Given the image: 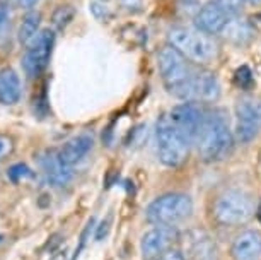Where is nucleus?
I'll list each match as a JSON object with an SVG mask.
<instances>
[{"label":"nucleus","instance_id":"obj_11","mask_svg":"<svg viewBox=\"0 0 261 260\" xmlns=\"http://www.w3.org/2000/svg\"><path fill=\"white\" fill-rule=\"evenodd\" d=\"M176 240V231L171 226H155L149 229L140 242V250L145 260H154L166 253Z\"/></svg>","mask_w":261,"mask_h":260},{"label":"nucleus","instance_id":"obj_26","mask_svg":"<svg viewBox=\"0 0 261 260\" xmlns=\"http://www.w3.org/2000/svg\"><path fill=\"white\" fill-rule=\"evenodd\" d=\"M110 226H111V218H106L105 221H101L99 226L96 228V242H101V240H105L108 237Z\"/></svg>","mask_w":261,"mask_h":260},{"label":"nucleus","instance_id":"obj_10","mask_svg":"<svg viewBox=\"0 0 261 260\" xmlns=\"http://www.w3.org/2000/svg\"><path fill=\"white\" fill-rule=\"evenodd\" d=\"M220 96V84L217 77L210 72H195L190 79L188 86L181 92L179 100L190 103H212Z\"/></svg>","mask_w":261,"mask_h":260},{"label":"nucleus","instance_id":"obj_23","mask_svg":"<svg viewBox=\"0 0 261 260\" xmlns=\"http://www.w3.org/2000/svg\"><path fill=\"white\" fill-rule=\"evenodd\" d=\"M94 224H96V219L94 218H91L89 221H87V224H86V228H84V231L81 234V242H79V247L75 248V255H73V258L79 257V253L82 252L84 247L87 245V240L91 238V231L94 229Z\"/></svg>","mask_w":261,"mask_h":260},{"label":"nucleus","instance_id":"obj_16","mask_svg":"<svg viewBox=\"0 0 261 260\" xmlns=\"http://www.w3.org/2000/svg\"><path fill=\"white\" fill-rule=\"evenodd\" d=\"M21 79L17 72L11 67L0 70V103L2 105H16L21 100Z\"/></svg>","mask_w":261,"mask_h":260},{"label":"nucleus","instance_id":"obj_8","mask_svg":"<svg viewBox=\"0 0 261 260\" xmlns=\"http://www.w3.org/2000/svg\"><path fill=\"white\" fill-rule=\"evenodd\" d=\"M261 132V100L254 96L241 98L236 105V139L248 144Z\"/></svg>","mask_w":261,"mask_h":260},{"label":"nucleus","instance_id":"obj_33","mask_svg":"<svg viewBox=\"0 0 261 260\" xmlns=\"http://www.w3.org/2000/svg\"><path fill=\"white\" fill-rule=\"evenodd\" d=\"M258 216H259V219H261V204H259V209H258Z\"/></svg>","mask_w":261,"mask_h":260},{"label":"nucleus","instance_id":"obj_30","mask_svg":"<svg viewBox=\"0 0 261 260\" xmlns=\"http://www.w3.org/2000/svg\"><path fill=\"white\" fill-rule=\"evenodd\" d=\"M244 2H248V4H254V6H258V4H261V0H244Z\"/></svg>","mask_w":261,"mask_h":260},{"label":"nucleus","instance_id":"obj_14","mask_svg":"<svg viewBox=\"0 0 261 260\" xmlns=\"http://www.w3.org/2000/svg\"><path fill=\"white\" fill-rule=\"evenodd\" d=\"M236 260H259L261 257V234L256 229H246L236 238L232 245Z\"/></svg>","mask_w":261,"mask_h":260},{"label":"nucleus","instance_id":"obj_18","mask_svg":"<svg viewBox=\"0 0 261 260\" xmlns=\"http://www.w3.org/2000/svg\"><path fill=\"white\" fill-rule=\"evenodd\" d=\"M73 16H75V11H73L72 6H60L55 9V12H53L51 22L57 29H65L68 24H70Z\"/></svg>","mask_w":261,"mask_h":260},{"label":"nucleus","instance_id":"obj_22","mask_svg":"<svg viewBox=\"0 0 261 260\" xmlns=\"http://www.w3.org/2000/svg\"><path fill=\"white\" fill-rule=\"evenodd\" d=\"M12 153H14L12 137H9L6 134H0V163H2L4 159H7Z\"/></svg>","mask_w":261,"mask_h":260},{"label":"nucleus","instance_id":"obj_12","mask_svg":"<svg viewBox=\"0 0 261 260\" xmlns=\"http://www.w3.org/2000/svg\"><path fill=\"white\" fill-rule=\"evenodd\" d=\"M230 19L232 17H229L227 14L212 0V2L205 4L198 11V14H196V17H195V24H196V29H200V31H203L206 34H217V33L224 31L225 26L230 22Z\"/></svg>","mask_w":261,"mask_h":260},{"label":"nucleus","instance_id":"obj_9","mask_svg":"<svg viewBox=\"0 0 261 260\" xmlns=\"http://www.w3.org/2000/svg\"><path fill=\"white\" fill-rule=\"evenodd\" d=\"M167 116H169L171 124L176 127V130L188 140V144H196L200 129L205 120V111L201 110L198 103H181L172 108Z\"/></svg>","mask_w":261,"mask_h":260},{"label":"nucleus","instance_id":"obj_7","mask_svg":"<svg viewBox=\"0 0 261 260\" xmlns=\"http://www.w3.org/2000/svg\"><path fill=\"white\" fill-rule=\"evenodd\" d=\"M53 46H55V31L50 28L39 31L38 36L29 43L22 57V68L28 77L34 79L45 72L50 63Z\"/></svg>","mask_w":261,"mask_h":260},{"label":"nucleus","instance_id":"obj_32","mask_svg":"<svg viewBox=\"0 0 261 260\" xmlns=\"http://www.w3.org/2000/svg\"><path fill=\"white\" fill-rule=\"evenodd\" d=\"M4 243V234H0V245Z\"/></svg>","mask_w":261,"mask_h":260},{"label":"nucleus","instance_id":"obj_27","mask_svg":"<svg viewBox=\"0 0 261 260\" xmlns=\"http://www.w3.org/2000/svg\"><path fill=\"white\" fill-rule=\"evenodd\" d=\"M121 6L126 9V11H139L142 7V0H121Z\"/></svg>","mask_w":261,"mask_h":260},{"label":"nucleus","instance_id":"obj_34","mask_svg":"<svg viewBox=\"0 0 261 260\" xmlns=\"http://www.w3.org/2000/svg\"><path fill=\"white\" fill-rule=\"evenodd\" d=\"M101 2H110V0H101Z\"/></svg>","mask_w":261,"mask_h":260},{"label":"nucleus","instance_id":"obj_19","mask_svg":"<svg viewBox=\"0 0 261 260\" xmlns=\"http://www.w3.org/2000/svg\"><path fill=\"white\" fill-rule=\"evenodd\" d=\"M33 176H34L33 170L24 163L12 164L11 168L7 170V178L11 180L12 183H19V181H22L26 178H33Z\"/></svg>","mask_w":261,"mask_h":260},{"label":"nucleus","instance_id":"obj_15","mask_svg":"<svg viewBox=\"0 0 261 260\" xmlns=\"http://www.w3.org/2000/svg\"><path fill=\"white\" fill-rule=\"evenodd\" d=\"M92 146H94L92 135L81 134V135L73 137V139H70L68 142H65L62 149L58 151V154H60V158L65 161L68 166H72L86 158V156L91 153Z\"/></svg>","mask_w":261,"mask_h":260},{"label":"nucleus","instance_id":"obj_28","mask_svg":"<svg viewBox=\"0 0 261 260\" xmlns=\"http://www.w3.org/2000/svg\"><path fill=\"white\" fill-rule=\"evenodd\" d=\"M155 260H185V257H183V253H179V252H174V250H171V252L162 253L161 257H157Z\"/></svg>","mask_w":261,"mask_h":260},{"label":"nucleus","instance_id":"obj_2","mask_svg":"<svg viewBox=\"0 0 261 260\" xmlns=\"http://www.w3.org/2000/svg\"><path fill=\"white\" fill-rule=\"evenodd\" d=\"M169 45L174 46L186 60L196 63V65H208L219 55V46L214 38L191 28H172L169 34Z\"/></svg>","mask_w":261,"mask_h":260},{"label":"nucleus","instance_id":"obj_1","mask_svg":"<svg viewBox=\"0 0 261 260\" xmlns=\"http://www.w3.org/2000/svg\"><path fill=\"white\" fill-rule=\"evenodd\" d=\"M234 137L229 127L227 113L224 110H212L205 113L196 146L203 161H220L232 151Z\"/></svg>","mask_w":261,"mask_h":260},{"label":"nucleus","instance_id":"obj_24","mask_svg":"<svg viewBox=\"0 0 261 260\" xmlns=\"http://www.w3.org/2000/svg\"><path fill=\"white\" fill-rule=\"evenodd\" d=\"M9 6L7 2H0V36H4L9 28Z\"/></svg>","mask_w":261,"mask_h":260},{"label":"nucleus","instance_id":"obj_4","mask_svg":"<svg viewBox=\"0 0 261 260\" xmlns=\"http://www.w3.org/2000/svg\"><path fill=\"white\" fill-rule=\"evenodd\" d=\"M155 140H157V156L161 163L166 166H179L188 158L190 144L183 135L176 130V127L171 124L169 116L162 115L157 122L155 129Z\"/></svg>","mask_w":261,"mask_h":260},{"label":"nucleus","instance_id":"obj_20","mask_svg":"<svg viewBox=\"0 0 261 260\" xmlns=\"http://www.w3.org/2000/svg\"><path fill=\"white\" fill-rule=\"evenodd\" d=\"M222 11L227 14L229 17H236L238 14H241L244 7V0H214Z\"/></svg>","mask_w":261,"mask_h":260},{"label":"nucleus","instance_id":"obj_31","mask_svg":"<svg viewBox=\"0 0 261 260\" xmlns=\"http://www.w3.org/2000/svg\"><path fill=\"white\" fill-rule=\"evenodd\" d=\"M4 2H9V4H12V2H19V0H4Z\"/></svg>","mask_w":261,"mask_h":260},{"label":"nucleus","instance_id":"obj_29","mask_svg":"<svg viewBox=\"0 0 261 260\" xmlns=\"http://www.w3.org/2000/svg\"><path fill=\"white\" fill-rule=\"evenodd\" d=\"M38 2H39V0H19V6L24 7V9H29V11H31V9L36 6Z\"/></svg>","mask_w":261,"mask_h":260},{"label":"nucleus","instance_id":"obj_5","mask_svg":"<svg viewBox=\"0 0 261 260\" xmlns=\"http://www.w3.org/2000/svg\"><path fill=\"white\" fill-rule=\"evenodd\" d=\"M193 212V202L185 194H167L155 199L147 207V219L157 226H172L190 218Z\"/></svg>","mask_w":261,"mask_h":260},{"label":"nucleus","instance_id":"obj_21","mask_svg":"<svg viewBox=\"0 0 261 260\" xmlns=\"http://www.w3.org/2000/svg\"><path fill=\"white\" fill-rule=\"evenodd\" d=\"M91 12L92 16H94L96 19H99V21H110V19L113 17V12L110 11V7L105 6V2H92L91 4Z\"/></svg>","mask_w":261,"mask_h":260},{"label":"nucleus","instance_id":"obj_13","mask_svg":"<svg viewBox=\"0 0 261 260\" xmlns=\"http://www.w3.org/2000/svg\"><path fill=\"white\" fill-rule=\"evenodd\" d=\"M39 164H41L43 171H45L46 180L50 181L53 187H65L73 176L72 168L55 151H46L41 156V159H39Z\"/></svg>","mask_w":261,"mask_h":260},{"label":"nucleus","instance_id":"obj_3","mask_svg":"<svg viewBox=\"0 0 261 260\" xmlns=\"http://www.w3.org/2000/svg\"><path fill=\"white\" fill-rule=\"evenodd\" d=\"M157 65H159L162 82L167 87V91L179 98L195 74L191 70L188 60L174 46L166 45L157 53Z\"/></svg>","mask_w":261,"mask_h":260},{"label":"nucleus","instance_id":"obj_25","mask_svg":"<svg viewBox=\"0 0 261 260\" xmlns=\"http://www.w3.org/2000/svg\"><path fill=\"white\" fill-rule=\"evenodd\" d=\"M236 81H238L239 86L248 87L251 82H253V77H251V72L248 67H241L238 72H236Z\"/></svg>","mask_w":261,"mask_h":260},{"label":"nucleus","instance_id":"obj_6","mask_svg":"<svg viewBox=\"0 0 261 260\" xmlns=\"http://www.w3.org/2000/svg\"><path fill=\"white\" fill-rule=\"evenodd\" d=\"M254 212V204L243 190H229L215 204V218L219 223L234 226L246 223Z\"/></svg>","mask_w":261,"mask_h":260},{"label":"nucleus","instance_id":"obj_17","mask_svg":"<svg viewBox=\"0 0 261 260\" xmlns=\"http://www.w3.org/2000/svg\"><path fill=\"white\" fill-rule=\"evenodd\" d=\"M39 26H41V12L38 11H29L26 16L22 17V22L19 26V43L21 45H29L34 38L38 36Z\"/></svg>","mask_w":261,"mask_h":260}]
</instances>
